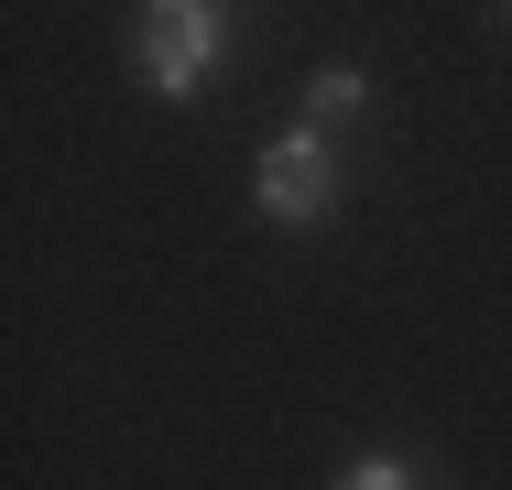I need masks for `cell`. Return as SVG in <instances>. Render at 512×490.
I'll return each mask as SVG.
<instances>
[{
	"label": "cell",
	"instance_id": "obj_2",
	"mask_svg": "<svg viewBox=\"0 0 512 490\" xmlns=\"http://www.w3.org/2000/svg\"><path fill=\"white\" fill-rule=\"evenodd\" d=\"M262 218H327L338 207V153H327V131H284L273 153H262Z\"/></svg>",
	"mask_w": 512,
	"mask_h": 490
},
{
	"label": "cell",
	"instance_id": "obj_3",
	"mask_svg": "<svg viewBox=\"0 0 512 490\" xmlns=\"http://www.w3.org/2000/svg\"><path fill=\"white\" fill-rule=\"evenodd\" d=\"M360 109V77L349 66H327V77H306V131H327V120H349Z\"/></svg>",
	"mask_w": 512,
	"mask_h": 490
},
{
	"label": "cell",
	"instance_id": "obj_4",
	"mask_svg": "<svg viewBox=\"0 0 512 490\" xmlns=\"http://www.w3.org/2000/svg\"><path fill=\"white\" fill-rule=\"evenodd\" d=\"M338 490H414V469H404V458H360Z\"/></svg>",
	"mask_w": 512,
	"mask_h": 490
},
{
	"label": "cell",
	"instance_id": "obj_1",
	"mask_svg": "<svg viewBox=\"0 0 512 490\" xmlns=\"http://www.w3.org/2000/svg\"><path fill=\"white\" fill-rule=\"evenodd\" d=\"M131 66L153 98H197L207 66H218V0H142L131 22Z\"/></svg>",
	"mask_w": 512,
	"mask_h": 490
}]
</instances>
